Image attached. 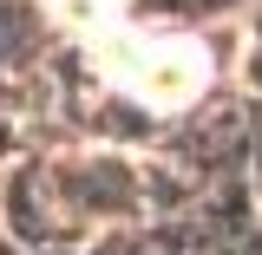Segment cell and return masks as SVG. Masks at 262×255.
<instances>
[{"instance_id": "cell-1", "label": "cell", "mask_w": 262, "mask_h": 255, "mask_svg": "<svg viewBox=\"0 0 262 255\" xmlns=\"http://www.w3.org/2000/svg\"><path fill=\"white\" fill-rule=\"evenodd\" d=\"M92 46H98V65L125 92H138L144 105H158V111H177V105L203 98V85H210V53L190 33H131V27H112L105 20L92 33Z\"/></svg>"}]
</instances>
